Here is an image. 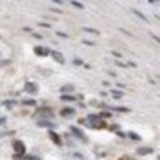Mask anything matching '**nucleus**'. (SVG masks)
Returning a JSON list of instances; mask_svg holds the SVG:
<instances>
[{
    "label": "nucleus",
    "mask_w": 160,
    "mask_h": 160,
    "mask_svg": "<svg viewBox=\"0 0 160 160\" xmlns=\"http://www.w3.org/2000/svg\"><path fill=\"white\" fill-rule=\"evenodd\" d=\"M12 148H14V150H15V153H16V155H25V151H26V147H25V144L21 142V140H19V139H15V140H12Z\"/></svg>",
    "instance_id": "obj_1"
},
{
    "label": "nucleus",
    "mask_w": 160,
    "mask_h": 160,
    "mask_svg": "<svg viewBox=\"0 0 160 160\" xmlns=\"http://www.w3.org/2000/svg\"><path fill=\"white\" fill-rule=\"evenodd\" d=\"M70 131H72V133H73V136L74 137H77L78 139H80L81 142H88V138H86V136L84 134V132L80 129V128H78V127H75V126H70Z\"/></svg>",
    "instance_id": "obj_2"
},
{
    "label": "nucleus",
    "mask_w": 160,
    "mask_h": 160,
    "mask_svg": "<svg viewBox=\"0 0 160 160\" xmlns=\"http://www.w3.org/2000/svg\"><path fill=\"white\" fill-rule=\"evenodd\" d=\"M35 116H39V117H42L43 120H46L47 117H54V115L52 113V111H50V108H48V107H42V108H38L37 110V113L35 115Z\"/></svg>",
    "instance_id": "obj_3"
},
{
    "label": "nucleus",
    "mask_w": 160,
    "mask_h": 160,
    "mask_svg": "<svg viewBox=\"0 0 160 160\" xmlns=\"http://www.w3.org/2000/svg\"><path fill=\"white\" fill-rule=\"evenodd\" d=\"M23 90L27 92V94H36V92L38 91V86L36 83H31V81H27L26 84H25L23 86Z\"/></svg>",
    "instance_id": "obj_4"
},
{
    "label": "nucleus",
    "mask_w": 160,
    "mask_h": 160,
    "mask_svg": "<svg viewBox=\"0 0 160 160\" xmlns=\"http://www.w3.org/2000/svg\"><path fill=\"white\" fill-rule=\"evenodd\" d=\"M50 56H52L53 59L58 63V64H64L65 63V59H64V56L61 53V52H58V50H50Z\"/></svg>",
    "instance_id": "obj_5"
},
{
    "label": "nucleus",
    "mask_w": 160,
    "mask_h": 160,
    "mask_svg": "<svg viewBox=\"0 0 160 160\" xmlns=\"http://www.w3.org/2000/svg\"><path fill=\"white\" fill-rule=\"evenodd\" d=\"M37 127H41V128H56L57 127V124H54V123H52L50 121H48V120H39V121H37Z\"/></svg>",
    "instance_id": "obj_6"
},
{
    "label": "nucleus",
    "mask_w": 160,
    "mask_h": 160,
    "mask_svg": "<svg viewBox=\"0 0 160 160\" xmlns=\"http://www.w3.org/2000/svg\"><path fill=\"white\" fill-rule=\"evenodd\" d=\"M33 52H35L37 56H39V57H46V56H48L50 53V50L48 48H46V47L37 46V47L33 48Z\"/></svg>",
    "instance_id": "obj_7"
},
{
    "label": "nucleus",
    "mask_w": 160,
    "mask_h": 160,
    "mask_svg": "<svg viewBox=\"0 0 160 160\" xmlns=\"http://www.w3.org/2000/svg\"><path fill=\"white\" fill-rule=\"evenodd\" d=\"M48 136H49L50 140H52L54 144H57V145H62V139H61V137L58 136V134H57L54 131H49V132H48Z\"/></svg>",
    "instance_id": "obj_8"
},
{
    "label": "nucleus",
    "mask_w": 160,
    "mask_h": 160,
    "mask_svg": "<svg viewBox=\"0 0 160 160\" xmlns=\"http://www.w3.org/2000/svg\"><path fill=\"white\" fill-rule=\"evenodd\" d=\"M154 153V149L153 148H149V147H142L137 149V154L139 155H148V154H153Z\"/></svg>",
    "instance_id": "obj_9"
},
{
    "label": "nucleus",
    "mask_w": 160,
    "mask_h": 160,
    "mask_svg": "<svg viewBox=\"0 0 160 160\" xmlns=\"http://www.w3.org/2000/svg\"><path fill=\"white\" fill-rule=\"evenodd\" d=\"M61 115L63 117H66V116H70V115H75V110L73 107H64L63 110L61 111Z\"/></svg>",
    "instance_id": "obj_10"
},
{
    "label": "nucleus",
    "mask_w": 160,
    "mask_h": 160,
    "mask_svg": "<svg viewBox=\"0 0 160 160\" xmlns=\"http://www.w3.org/2000/svg\"><path fill=\"white\" fill-rule=\"evenodd\" d=\"M1 105L5 106V107H7V108L10 110L12 106L18 105V101H16V100H5V101H3V104H1Z\"/></svg>",
    "instance_id": "obj_11"
},
{
    "label": "nucleus",
    "mask_w": 160,
    "mask_h": 160,
    "mask_svg": "<svg viewBox=\"0 0 160 160\" xmlns=\"http://www.w3.org/2000/svg\"><path fill=\"white\" fill-rule=\"evenodd\" d=\"M74 86L73 85H70V84H68V85H64V86H62L61 89H59V91L62 92V94H65V92H73L74 91Z\"/></svg>",
    "instance_id": "obj_12"
},
{
    "label": "nucleus",
    "mask_w": 160,
    "mask_h": 160,
    "mask_svg": "<svg viewBox=\"0 0 160 160\" xmlns=\"http://www.w3.org/2000/svg\"><path fill=\"white\" fill-rule=\"evenodd\" d=\"M61 100H63V101H75L77 97L72 96V95H68V94H64V95L61 96Z\"/></svg>",
    "instance_id": "obj_13"
},
{
    "label": "nucleus",
    "mask_w": 160,
    "mask_h": 160,
    "mask_svg": "<svg viewBox=\"0 0 160 160\" xmlns=\"http://www.w3.org/2000/svg\"><path fill=\"white\" fill-rule=\"evenodd\" d=\"M22 160H41V158L37 156V155L27 154V155H23V156H22Z\"/></svg>",
    "instance_id": "obj_14"
},
{
    "label": "nucleus",
    "mask_w": 160,
    "mask_h": 160,
    "mask_svg": "<svg viewBox=\"0 0 160 160\" xmlns=\"http://www.w3.org/2000/svg\"><path fill=\"white\" fill-rule=\"evenodd\" d=\"M128 137L132 139V140H142V138H140V136H138V134L136 133V132H129L128 133Z\"/></svg>",
    "instance_id": "obj_15"
},
{
    "label": "nucleus",
    "mask_w": 160,
    "mask_h": 160,
    "mask_svg": "<svg viewBox=\"0 0 160 160\" xmlns=\"http://www.w3.org/2000/svg\"><path fill=\"white\" fill-rule=\"evenodd\" d=\"M37 102L36 100H32V99H28V100H23L22 101V105H26V106H35Z\"/></svg>",
    "instance_id": "obj_16"
},
{
    "label": "nucleus",
    "mask_w": 160,
    "mask_h": 160,
    "mask_svg": "<svg viewBox=\"0 0 160 160\" xmlns=\"http://www.w3.org/2000/svg\"><path fill=\"white\" fill-rule=\"evenodd\" d=\"M83 31L89 32V33H94V35H100V31L95 28H90V27H83Z\"/></svg>",
    "instance_id": "obj_17"
},
{
    "label": "nucleus",
    "mask_w": 160,
    "mask_h": 160,
    "mask_svg": "<svg viewBox=\"0 0 160 160\" xmlns=\"http://www.w3.org/2000/svg\"><path fill=\"white\" fill-rule=\"evenodd\" d=\"M111 92L115 95V96H113L115 99H121V97H122V95H123V92H122V91H120V90H111Z\"/></svg>",
    "instance_id": "obj_18"
},
{
    "label": "nucleus",
    "mask_w": 160,
    "mask_h": 160,
    "mask_svg": "<svg viewBox=\"0 0 160 160\" xmlns=\"http://www.w3.org/2000/svg\"><path fill=\"white\" fill-rule=\"evenodd\" d=\"M113 110L118 111V112H131V110L127 107H113Z\"/></svg>",
    "instance_id": "obj_19"
},
{
    "label": "nucleus",
    "mask_w": 160,
    "mask_h": 160,
    "mask_svg": "<svg viewBox=\"0 0 160 160\" xmlns=\"http://www.w3.org/2000/svg\"><path fill=\"white\" fill-rule=\"evenodd\" d=\"M133 12H134V14H136L137 16H139V18H140L142 20H144V21L149 22V20H148V19H147V18H145V16H144V15H143V14H142L140 11H138V10H133Z\"/></svg>",
    "instance_id": "obj_20"
},
{
    "label": "nucleus",
    "mask_w": 160,
    "mask_h": 160,
    "mask_svg": "<svg viewBox=\"0 0 160 160\" xmlns=\"http://www.w3.org/2000/svg\"><path fill=\"white\" fill-rule=\"evenodd\" d=\"M99 116H100V118H110L112 115L110 112H107V111H104V112H101Z\"/></svg>",
    "instance_id": "obj_21"
},
{
    "label": "nucleus",
    "mask_w": 160,
    "mask_h": 160,
    "mask_svg": "<svg viewBox=\"0 0 160 160\" xmlns=\"http://www.w3.org/2000/svg\"><path fill=\"white\" fill-rule=\"evenodd\" d=\"M72 5H74L75 7H78V9H84V5L78 3V1H72Z\"/></svg>",
    "instance_id": "obj_22"
},
{
    "label": "nucleus",
    "mask_w": 160,
    "mask_h": 160,
    "mask_svg": "<svg viewBox=\"0 0 160 160\" xmlns=\"http://www.w3.org/2000/svg\"><path fill=\"white\" fill-rule=\"evenodd\" d=\"M57 36H59V37H63V38H68L69 36L66 35V33L64 32H61V31H57Z\"/></svg>",
    "instance_id": "obj_23"
},
{
    "label": "nucleus",
    "mask_w": 160,
    "mask_h": 160,
    "mask_svg": "<svg viewBox=\"0 0 160 160\" xmlns=\"http://www.w3.org/2000/svg\"><path fill=\"white\" fill-rule=\"evenodd\" d=\"M73 64L74 65H83V61L81 59H74L73 61Z\"/></svg>",
    "instance_id": "obj_24"
},
{
    "label": "nucleus",
    "mask_w": 160,
    "mask_h": 160,
    "mask_svg": "<svg viewBox=\"0 0 160 160\" xmlns=\"http://www.w3.org/2000/svg\"><path fill=\"white\" fill-rule=\"evenodd\" d=\"M38 26H41V27H46V28H49V27H50V25H49V23H45V22H39V23H38Z\"/></svg>",
    "instance_id": "obj_25"
},
{
    "label": "nucleus",
    "mask_w": 160,
    "mask_h": 160,
    "mask_svg": "<svg viewBox=\"0 0 160 160\" xmlns=\"http://www.w3.org/2000/svg\"><path fill=\"white\" fill-rule=\"evenodd\" d=\"M120 160H136V159L132 158V156H128V155H124V156H122Z\"/></svg>",
    "instance_id": "obj_26"
},
{
    "label": "nucleus",
    "mask_w": 160,
    "mask_h": 160,
    "mask_svg": "<svg viewBox=\"0 0 160 160\" xmlns=\"http://www.w3.org/2000/svg\"><path fill=\"white\" fill-rule=\"evenodd\" d=\"M83 43H84V45H88V46H94V45H95L94 42H90V41H86V39H84Z\"/></svg>",
    "instance_id": "obj_27"
},
{
    "label": "nucleus",
    "mask_w": 160,
    "mask_h": 160,
    "mask_svg": "<svg viewBox=\"0 0 160 160\" xmlns=\"http://www.w3.org/2000/svg\"><path fill=\"white\" fill-rule=\"evenodd\" d=\"M50 11H53V12H58V14H62L63 11L59 10V9H54V7H50Z\"/></svg>",
    "instance_id": "obj_28"
},
{
    "label": "nucleus",
    "mask_w": 160,
    "mask_h": 160,
    "mask_svg": "<svg viewBox=\"0 0 160 160\" xmlns=\"http://www.w3.org/2000/svg\"><path fill=\"white\" fill-rule=\"evenodd\" d=\"M33 37L37 38V39H42V36L39 35V33H33Z\"/></svg>",
    "instance_id": "obj_29"
},
{
    "label": "nucleus",
    "mask_w": 160,
    "mask_h": 160,
    "mask_svg": "<svg viewBox=\"0 0 160 160\" xmlns=\"http://www.w3.org/2000/svg\"><path fill=\"white\" fill-rule=\"evenodd\" d=\"M116 64L118 65V66H121V68H126V66H127L126 64H123V63H121V62H116Z\"/></svg>",
    "instance_id": "obj_30"
},
{
    "label": "nucleus",
    "mask_w": 160,
    "mask_h": 160,
    "mask_svg": "<svg viewBox=\"0 0 160 160\" xmlns=\"http://www.w3.org/2000/svg\"><path fill=\"white\" fill-rule=\"evenodd\" d=\"M4 122H6V117H1V118H0V126H1Z\"/></svg>",
    "instance_id": "obj_31"
},
{
    "label": "nucleus",
    "mask_w": 160,
    "mask_h": 160,
    "mask_svg": "<svg viewBox=\"0 0 160 160\" xmlns=\"http://www.w3.org/2000/svg\"><path fill=\"white\" fill-rule=\"evenodd\" d=\"M151 37H153L156 42H159V43H160V37H158V36H154V35H151Z\"/></svg>",
    "instance_id": "obj_32"
},
{
    "label": "nucleus",
    "mask_w": 160,
    "mask_h": 160,
    "mask_svg": "<svg viewBox=\"0 0 160 160\" xmlns=\"http://www.w3.org/2000/svg\"><path fill=\"white\" fill-rule=\"evenodd\" d=\"M117 136H118V137H123V138H124V137H126V134H124V133H122V132H117Z\"/></svg>",
    "instance_id": "obj_33"
},
{
    "label": "nucleus",
    "mask_w": 160,
    "mask_h": 160,
    "mask_svg": "<svg viewBox=\"0 0 160 160\" xmlns=\"http://www.w3.org/2000/svg\"><path fill=\"white\" fill-rule=\"evenodd\" d=\"M112 54H113L115 57H117V58H121V57H122L120 53H117V52H112Z\"/></svg>",
    "instance_id": "obj_34"
},
{
    "label": "nucleus",
    "mask_w": 160,
    "mask_h": 160,
    "mask_svg": "<svg viewBox=\"0 0 160 160\" xmlns=\"http://www.w3.org/2000/svg\"><path fill=\"white\" fill-rule=\"evenodd\" d=\"M54 3H57V4H62L63 1H62V0H54Z\"/></svg>",
    "instance_id": "obj_35"
},
{
    "label": "nucleus",
    "mask_w": 160,
    "mask_h": 160,
    "mask_svg": "<svg viewBox=\"0 0 160 160\" xmlns=\"http://www.w3.org/2000/svg\"><path fill=\"white\" fill-rule=\"evenodd\" d=\"M117 86H118V88H124L123 84H117Z\"/></svg>",
    "instance_id": "obj_36"
},
{
    "label": "nucleus",
    "mask_w": 160,
    "mask_h": 160,
    "mask_svg": "<svg viewBox=\"0 0 160 160\" xmlns=\"http://www.w3.org/2000/svg\"><path fill=\"white\" fill-rule=\"evenodd\" d=\"M102 84H104V85H105V86H108V83H107V81H104Z\"/></svg>",
    "instance_id": "obj_37"
},
{
    "label": "nucleus",
    "mask_w": 160,
    "mask_h": 160,
    "mask_svg": "<svg viewBox=\"0 0 160 160\" xmlns=\"http://www.w3.org/2000/svg\"><path fill=\"white\" fill-rule=\"evenodd\" d=\"M158 159H159V160H160V155H159V156H158Z\"/></svg>",
    "instance_id": "obj_38"
}]
</instances>
